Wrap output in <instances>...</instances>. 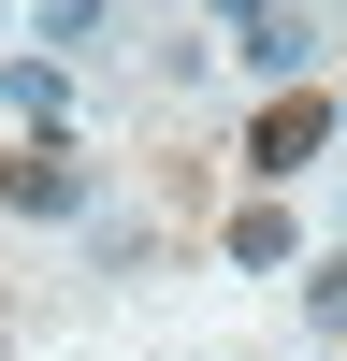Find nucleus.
<instances>
[{"label": "nucleus", "instance_id": "nucleus-1", "mask_svg": "<svg viewBox=\"0 0 347 361\" xmlns=\"http://www.w3.org/2000/svg\"><path fill=\"white\" fill-rule=\"evenodd\" d=\"M333 130H347V116L289 87V102H260V130H246V173H275V188H289V173H304V159H318V145H333Z\"/></svg>", "mask_w": 347, "mask_h": 361}, {"label": "nucleus", "instance_id": "nucleus-2", "mask_svg": "<svg viewBox=\"0 0 347 361\" xmlns=\"http://www.w3.org/2000/svg\"><path fill=\"white\" fill-rule=\"evenodd\" d=\"M0 202H29V217H73V202H87L73 145H15V159H0Z\"/></svg>", "mask_w": 347, "mask_h": 361}, {"label": "nucleus", "instance_id": "nucleus-3", "mask_svg": "<svg viewBox=\"0 0 347 361\" xmlns=\"http://www.w3.org/2000/svg\"><path fill=\"white\" fill-rule=\"evenodd\" d=\"M0 116H15L29 145H58V130H73V87H58V58H15V73H0Z\"/></svg>", "mask_w": 347, "mask_h": 361}, {"label": "nucleus", "instance_id": "nucleus-4", "mask_svg": "<svg viewBox=\"0 0 347 361\" xmlns=\"http://www.w3.org/2000/svg\"><path fill=\"white\" fill-rule=\"evenodd\" d=\"M231 260H246V275H275V260H289V202H246V217H231Z\"/></svg>", "mask_w": 347, "mask_h": 361}, {"label": "nucleus", "instance_id": "nucleus-5", "mask_svg": "<svg viewBox=\"0 0 347 361\" xmlns=\"http://www.w3.org/2000/svg\"><path fill=\"white\" fill-rule=\"evenodd\" d=\"M231 58H246V73H289V58H304V29H289V15H260V29H231Z\"/></svg>", "mask_w": 347, "mask_h": 361}, {"label": "nucleus", "instance_id": "nucleus-6", "mask_svg": "<svg viewBox=\"0 0 347 361\" xmlns=\"http://www.w3.org/2000/svg\"><path fill=\"white\" fill-rule=\"evenodd\" d=\"M304 318H318V333H347V260H318V275H304Z\"/></svg>", "mask_w": 347, "mask_h": 361}, {"label": "nucleus", "instance_id": "nucleus-7", "mask_svg": "<svg viewBox=\"0 0 347 361\" xmlns=\"http://www.w3.org/2000/svg\"><path fill=\"white\" fill-rule=\"evenodd\" d=\"M217 15H231V29H260V15H275V0H217Z\"/></svg>", "mask_w": 347, "mask_h": 361}, {"label": "nucleus", "instance_id": "nucleus-8", "mask_svg": "<svg viewBox=\"0 0 347 361\" xmlns=\"http://www.w3.org/2000/svg\"><path fill=\"white\" fill-rule=\"evenodd\" d=\"M0 15H15V0H0Z\"/></svg>", "mask_w": 347, "mask_h": 361}, {"label": "nucleus", "instance_id": "nucleus-9", "mask_svg": "<svg viewBox=\"0 0 347 361\" xmlns=\"http://www.w3.org/2000/svg\"><path fill=\"white\" fill-rule=\"evenodd\" d=\"M333 116H347V102H333Z\"/></svg>", "mask_w": 347, "mask_h": 361}]
</instances>
